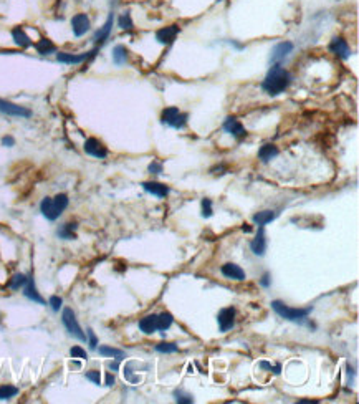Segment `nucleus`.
Segmentation results:
<instances>
[{"instance_id": "14", "label": "nucleus", "mask_w": 359, "mask_h": 404, "mask_svg": "<svg viewBox=\"0 0 359 404\" xmlns=\"http://www.w3.org/2000/svg\"><path fill=\"white\" fill-rule=\"evenodd\" d=\"M177 33H179V27H177V25L165 27V29L157 30V33H156V40H157L159 43H162V45H170V43H172V42L175 40Z\"/></svg>"}, {"instance_id": "17", "label": "nucleus", "mask_w": 359, "mask_h": 404, "mask_svg": "<svg viewBox=\"0 0 359 404\" xmlns=\"http://www.w3.org/2000/svg\"><path fill=\"white\" fill-rule=\"evenodd\" d=\"M220 272H222L224 277H227V279H230V280H239V282L245 280V272L237 263H225V265H222Z\"/></svg>"}, {"instance_id": "23", "label": "nucleus", "mask_w": 359, "mask_h": 404, "mask_svg": "<svg viewBox=\"0 0 359 404\" xmlns=\"http://www.w3.org/2000/svg\"><path fill=\"white\" fill-rule=\"evenodd\" d=\"M277 217V214L273 212V210H262V212H258L253 215V222H255L257 225H267L268 222H272V220Z\"/></svg>"}, {"instance_id": "25", "label": "nucleus", "mask_w": 359, "mask_h": 404, "mask_svg": "<svg viewBox=\"0 0 359 404\" xmlns=\"http://www.w3.org/2000/svg\"><path fill=\"white\" fill-rule=\"evenodd\" d=\"M35 47H37L38 53H40V55H52V53L57 52V47H55L53 43L48 40V38H42V40L38 42Z\"/></svg>"}, {"instance_id": "4", "label": "nucleus", "mask_w": 359, "mask_h": 404, "mask_svg": "<svg viewBox=\"0 0 359 404\" xmlns=\"http://www.w3.org/2000/svg\"><path fill=\"white\" fill-rule=\"evenodd\" d=\"M62 322L65 325L66 331H68L71 336H75V338L80 340V341H86V335H85V331L81 330V326H80L78 320H76V317H75L73 310H71V308H65L63 310Z\"/></svg>"}, {"instance_id": "1", "label": "nucleus", "mask_w": 359, "mask_h": 404, "mask_svg": "<svg viewBox=\"0 0 359 404\" xmlns=\"http://www.w3.org/2000/svg\"><path fill=\"white\" fill-rule=\"evenodd\" d=\"M290 83H291V75L278 63L270 68L265 80L262 81V88L270 96H277L290 86Z\"/></svg>"}, {"instance_id": "44", "label": "nucleus", "mask_w": 359, "mask_h": 404, "mask_svg": "<svg viewBox=\"0 0 359 404\" xmlns=\"http://www.w3.org/2000/svg\"><path fill=\"white\" fill-rule=\"evenodd\" d=\"M109 368H111L113 371H116V369H118V363H111V364H109Z\"/></svg>"}, {"instance_id": "2", "label": "nucleus", "mask_w": 359, "mask_h": 404, "mask_svg": "<svg viewBox=\"0 0 359 404\" xmlns=\"http://www.w3.org/2000/svg\"><path fill=\"white\" fill-rule=\"evenodd\" d=\"M68 202H70V199L66 194H58L55 197H45L40 204V210L48 220H57L60 215L63 214V210L68 207Z\"/></svg>"}, {"instance_id": "35", "label": "nucleus", "mask_w": 359, "mask_h": 404, "mask_svg": "<svg viewBox=\"0 0 359 404\" xmlns=\"http://www.w3.org/2000/svg\"><path fill=\"white\" fill-rule=\"evenodd\" d=\"M202 215L204 217H211L212 215V201L211 199H204L202 201Z\"/></svg>"}, {"instance_id": "22", "label": "nucleus", "mask_w": 359, "mask_h": 404, "mask_svg": "<svg viewBox=\"0 0 359 404\" xmlns=\"http://www.w3.org/2000/svg\"><path fill=\"white\" fill-rule=\"evenodd\" d=\"M278 156V148L275 145H263L258 149V158L262 159V163H268L272 161L273 158Z\"/></svg>"}, {"instance_id": "11", "label": "nucleus", "mask_w": 359, "mask_h": 404, "mask_svg": "<svg viewBox=\"0 0 359 404\" xmlns=\"http://www.w3.org/2000/svg\"><path fill=\"white\" fill-rule=\"evenodd\" d=\"M71 29H73L75 37H83L86 35L91 29L90 19H88L86 14H76L73 19H71Z\"/></svg>"}, {"instance_id": "28", "label": "nucleus", "mask_w": 359, "mask_h": 404, "mask_svg": "<svg viewBox=\"0 0 359 404\" xmlns=\"http://www.w3.org/2000/svg\"><path fill=\"white\" fill-rule=\"evenodd\" d=\"M75 230H76V224H65V225H62V229H58V235L66 240L76 239Z\"/></svg>"}, {"instance_id": "27", "label": "nucleus", "mask_w": 359, "mask_h": 404, "mask_svg": "<svg viewBox=\"0 0 359 404\" xmlns=\"http://www.w3.org/2000/svg\"><path fill=\"white\" fill-rule=\"evenodd\" d=\"M99 355L101 356H108V358H116L119 361V359L124 358V353L118 350V348H111V346H99Z\"/></svg>"}, {"instance_id": "7", "label": "nucleus", "mask_w": 359, "mask_h": 404, "mask_svg": "<svg viewBox=\"0 0 359 404\" xmlns=\"http://www.w3.org/2000/svg\"><path fill=\"white\" fill-rule=\"evenodd\" d=\"M96 52H98V48L91 50V52H88V53H80V55L60 52V53H57V60H58L60 63H66V65H80L83 62H86L88 58L95 57Z\"/></svg>"}, {"instance_id": "3", "label": "nucleus", "mask_w": 359, "mask_h": 404, "mask_svg": "<svg viewBox=\"0 0 359 404\" xmlns=\"http://www.w3.org/2000/svg\"><path fill=\"white\" fill-rule=\"evenodd\" d=\"M272 308L275 310V313L280 315L281 318L288 320V322H296V323L305 322L306 317L311 312L310 308H291L288 305H285V303L280 302V300H273L272 302Z\"/></svg>"}, {"instance_id": "6", "label": "nucleus", "mask_w": 359, "mask_h": 404, "mask_svg": "<svg viewBox=\"0 0 359 404\" xmlns=\"http://www.w3.org/2000/svg\"><path fill=\"white\" fill-rule=\"evenodd\" d=\"M0 113L9 114V116H17V118H30L32 111L24 106H19L12 101H7V99L0 98Z\"/></svg>"}, {"instance_id": "8", "label": "nucleus", "mask_w": 359, "mask_h": 404, "mask_svg": "<svg viewBox=\"0 0 359 404\" xmlns=\"http://www.w3.org/2000/svg\"><path fill=\"white\" fill-rule=\"evenodd\" d=\"M86 154H90L93 158H98V159H104L108 156V149L103 146L101 141H98L96 138H88L85 141V146H83Z\"/></svg>"}, {"instance_id": "12", "label": "nucleus", "mask_w": 359, "mask_h": 404, "mask_svg": "<svg viewBox=\"0 0 359 404\" xmlns=\"http://www.w3.org/2000/svg\"><path fill=\"white\" fill-rule=\"evenodd\" d=\"M217 322H219V328L222 333L229 331L232 326L235 325V308H222L217 315Z\"/></svg>"}, {"instance_id": "43", "label": "nucleus", "mask_w": 359, "mask_h": 404, "mask_svg": "<svg viewBox=\"0 0 359 404\" xmlns=\"http://www.w3.org/2000/svg\"><path fill=\"white\" fill-rule=\"evenodd\" d=\"M114 384V376L111 373H106V386H113Z\"/></svg>"}, {"instance_id": "29", "label": "nucleus", "mask_w": 359, "mask_h": 404, "mask_svg": "<svg viewBox=\"0 0 359 404\" xmlns=\"http://www.w3.org/2000/svg\"><path fill=\"white\" fill-rule=\"evenodd\" d=\"M19 394V388H15L12 384H2L0 386V399H10Z\"/></svg>"}, {"instance_id": "9", "label": "nucleus", "mask_w": 359, "mask_h": 404, "mask_svg": "<svg viewBox=\"0 0 359 404\" xmlns=\"http://www.w3.org/2000/svg\"><path fill=\"white\" fill-rule=\"evenodd\" d=\"M293 52V43L291 42H280L273 47L272 55H270V62L273 65H278L281 60H285L288 55Z\"/></svg>"}, {"instance_id": "26", "label": "nucleus", "mask_w": 359, "mask_h": 404, "mask_svg": "<svg viewBox=\"0 0 359 404\" xmlns=\"http://www.w3.org/2000/svg\"><path fill=\"white\" fill-rule=\"evenodd\" d=\"M174 323V317L167 312H164L161 315H157V330L165 331L170 328V325Z\"/></svg>"}, {"instance_id": "42", "label": "nucleus", "mask_w": 359, "mask_h": 404, "mask_svg": "<svg viewBox=\"0 0 359 404\" xmlns=\"http://www.w3.org/2000/svg\"><path fill=\"white\" fill-rule=\"evenodd\" d=\"M270 280H272V279H270V275H268V274H265V275H263V279L260 280V285H262V287H270Z\"/></svg>"}, {"instance_id": "32", "label": "nucleus", "mask_w": 359, "mask_h": 404, "mask_svg": "<svg viewBox=\"0 0 359 404\" xmlns=\"http://www.w3.org/2000/svg\"><path fill=\"white\" fill-rule=\"evenodd\" d=\"M118 25H119V29H123V30H132V27H134V24H132L131 14H129V12L121 14V15H119V19H118Z\"/></svg>"}, {"instance_id": "18", "label": "nucleus", "mask_w": 359, "mask_h": 404, "mask_svg": "<svg viewBox=\"0 0 359 404\" xmlns=\"http://www.w3.org/2000/svg\"><path fill=\"white\" fill-rule=\"evenodd\" d=\"M24 295L29 298L32 302H37L40 303V305H45V300H43V297L38 293L37 287H35V282H33V277H29V280H27V284L24 285Z\"/></svg>"}, {"instance_id": "37", "label": "nucleus", "mask_w": 359, "mask_h": 404, "mask_svg": "<svg viewBox=\"0 0 359 404\" xmlns=\"http://www.w3.org/2000/svg\"><path fill=\"white\" fill-rule=\"evenodd\" d=\"M147 171L151 174H161L162 173V164L161 163H157V161H152L151 164H149V168Z\"/></svg>"}, {"instance_id": "36", "label": "nucleus", "mask_w": 359, "mask_h": 404, "mask_svg": "<svg viewBox=\"0 0 359 404\" xmlns=\"http://www.w3.org/2000/svg\"><path fill=\"white\" fill-rule=\"evenodd\" d=\"M48 303H50V307H52L53 312H58V310L62 308V305H63V300H62V298H60V297L53 295V297H50Z\"/></svg>"}, {"instance_id": "34", "label": "nucleus", "mask_w": 359, "mask_h": 404, "mask_svg": "<svg viewBox=\"0 0 359 404\" xmlns=\"http://www.w3.org/2000/svg\"><path fill=\"white\" fill-rule=\"evenodd\" d=\"M70 355L71 358H80V359H88V355H86V351L83 350L81 346H73L70 350Z\"/></svg>"}, {"instance_id": "16", "label": "nucleus", "mask_w": 359, "mask_h": 404, "mask_svg": "<svg viewBox=\"0 0 359 404\" xmlns=\"http://www.w3.org/2000/svg\"><path fill=\"white\" fill-rule=\"evenodd\" d=\"M142 189L149 194L152 196H157V197H165L169 194V187L165 184H161V182H156V181H146L142 182Z\"/></svg>"}, {"instance_id": "41", "label": "nucleus", "mask_w": 359, "mask_h": 404, "mask_svg": "<svg viewBox=\"0 0 359 404\" xmlns=\"http://www.w3.org/2000/svg\"><path fill=\"white\" fill-rule=\"evenodd\" d=\"M2 145L10 148V146H14V145H15V140H14L12 136H5V138H2Z\"/></svg>"}, {"instance_id": "30", "label": "nucleus", "mask_w": 359, "mask_h": 404, "mask_svg": "<svg viewBox=\"0 0 359 404\" xmlns=\"http://www.w3.org/2000/svg\"><path fill=\"white\" fill-rule=\"evenodd\" d=\"M27 280H29V277L27 275H24V274H17V275H14L12 279H10V282H9V287L12 290H19L20 287H24L25 284H27Z\"/></svg>"}, {"instance_id": "40", "label": "nucleus", "mask_w": 359, "mask_h": 404, "mask_svg": "<svg viewBox=\"0 0 359 404\" xmlns=\"http://www.w3.org/2000/svg\"><path fill=\"white\" fill-rule=\"evenodd\" d=\"M88 336H90V348L91 350H95V348L98 346V340H96V336H95V333H93L91 328L88 330Z\"/></svg>"}, {"instance_id": "45", "label": "nucleus", "mask_w": 359, "mask_h": 404, "mask_svg": "<svg viewBox=\"0 0 359 404\" xmlns=\"http://www.w3.org/2000/svg\"><path fill=\"white\" fill-rule=\"evenodd\" d=\"M242 229H244V232H252V227L250 225H244Z\"/></svg>"}, {"instance_id": "38", "label": "nucleus", "mask_w": 359, "mask_h": 404, "mask_svg": "<svg viewBox=\"0 0 359 404\" xmlns=\"http://www.w3.org/2000/svg\"><path fill=\"white\" fill-rule=\"evenodd\" d=\"M86 379L93 381L95 384H101V374H99V371H88Z\"/></svg>"}, {"instance_id": "19", "label": "nucleus", "mask_w": 359, "mask_h": 404, "mask_svg": "<svg viewBox=\"0 0 359 404\" xmlns=\"http://www.w3.org/2000/svg\"><path fill=\"white\" fill-rule=\"evenodd\" d=\"M250 248L255 255H263L265 250H267V239H265V232L263 227H260V230L257 232V237L250 242Z\"/></svg>"}, {"instance_id": "39", "label": "nucleus", "mask_w": 359, "mask_h": 404, "mask_svg": "<svg viewBox=\"0 0 359 404\" xmlns=\"http://www.w3.org/2000/svg\"><path fill=\"white\" fill-rule=\"evenodd\" d=\"M260 366L270 369V371H273L275 374H280V369H281V368H280V364H275V366H273V364H270V363H267V361H262V363H260Z\"/></svg>"}, {"instance_id": "31", "label": "nucleus", "mask_w": 359, "mask_h": 404, "mask_svg": "<svg viewBox=\"0 0 359 404\" xmlns=\"http://www.w3.org/2000/svg\"><path fill=\"white\" fill-rule=\"evenodd\" d=\"M174 399H175V402H179V404H192V402H194V397H192V394H189V392H186L182 389L174 391Z\"/></svg>"}, {"instance_id": "15", "label": "nucleus", "mask_w": 359, "mask_h": 404, "mask_svg": "<svg viewBox=\"0 0 359 404\" xmlns=\"http://www.w3.org/2000/svg\"><path fill=\"white\" fill-rule=\"evenodd\" d=\"M113 22H114V15H113V12H111V14H109V17H108L106 24H104V25L101 27V29H99V30L95 33V37H93V42L96 43V48H98L99 45H103V43L108 40L109 33H111V29H113Z\"/></svg>"}, {"instance_id": "24", "label": "nucleus", "mask_w": 359, "mask_h": 404, "mask_svg": "<svg viewBox=\"0 0 359 404\" xmlns=\"http://www.w3.org/2000/svg\"><path fill=\"white\" fill-rule=\"evenodd\" d=\"M113 62L118 65V66L124 65L126 62H128V50H126V47L116 45L113 48Z\"/></svg>"}, {"instance_id": "10", "label": "nucleus", "mask_w": 359, "mask_h": 404, "mask_svg": "<svg viewBox=\"0 0 359 404\" xmlns=\"http://www.w3.org/2000/svg\"><path fill=\"white\" fill-rule=\"evenodd\" d=\"M224 129H225V132H229L230 136H234L235 140H244V138L247 136L244 124H242L237 118H234V116H229V118L224 121Z\"/></svg>"}, {"instance_id": "21", "label": "nucleus", "mask_w": 359, "mask_h": 404, "mask_svg": "<svg viewBox=\"0 0 359 404\" xmlns=\"http://www.w3.org/2000/svg\"><path fill=\"white\" fill-rule=\"evenodd\" d=\"M12 38L15 42V45H19L20 48H29L32 45V40L29 38V35L24 32L22 27H15L12 30Z\"/></svg>"}, {"instance_id": "20", "label": "nucleus", "mask_w": 359, "mask_h": 404, "mask_svg": "<svg viewBox=\"0 0 359 404\" xmlns=\"http://www.w3.org/2000/svg\"><path fill=\"white\" fill-rule=\"evenodd\" d=\"M139 330L146 335H152L157 330V315H147L139 320Z\"/></svg>"}, {"instance_id": "13", "label": "nucleus", "mask_w": 359, "mask_h": 404, "mask_svg": "<svg viewBox=\"0 0 359 404\" xmlns=\"http://www.w3.org/2000/svg\"><path fill=\"white\" fill-rule=\"evenodd\" d=\"M329 52L334 53L336 57L341 58V60H347L351 57V48H349V45H347V42L344 40V38H341V37H336L331 40Z\"/></svg>"}, {"instance_id": "33", "label": "nucleus", "mask_w": 359, "mask_h": 404, "mask_svg": "<svg viewBox=\"0 0 359 404\" xmlns=\"http://www.w3.org/2000/svg\"><path fill=\"white\" fill-rule=\"evenodd\" d=\"M179 350V346L175 345V343H159V345H156V351L159 353H177Z\"/></svg>"}, {"instance_id": "5", "label": "nucleus", "mask_w": 359, "mask_h": 404, "mask_svg": "<svg viewBox=\"0 0 359 404\" xmlns=\"http://www.w3.org/2000/svg\"><path fill=\"white\" fill-rule=\"evenodd\" d=\"M187 118H189V116H187L186 113H181L179 108H175V106L165 108L162 111V114H161L162 123L170 126V128H175V129L184 128V126L187 124Z\"/></svg>"}]
</instances>
